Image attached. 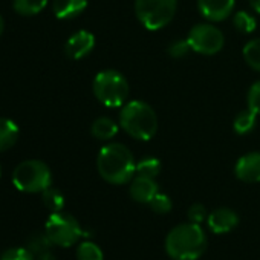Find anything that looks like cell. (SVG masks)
I'll return each instance as SVG.
<instances>
[{"instance_id":"6da1fadb","label":"cell","mask_w":260,"mask_h":260,"mask_svg":"<svg viewBox=\"0 0 260 260\" xmlns=\"http://www.w3.org/2000/svg\"><path fill=\"white\" fill-rule=\"evenodd\" d=\"M96 169L106 182L122 185L134 179V175L137 173V162L132 152L124 144L110 143L100 150Z\"/></svg>"},{"instance_id":"7a4b0ae2","label":"cell","mask_w":260,"mask_h":260,"mask_svg":"<svg viewBox=\"0 0 260 260\" xmlns=\"http://www.w3.org/2000/svg\"><path fill=\"white\" fill-rule=\"evenodd\" d=\"M207 249V236L199 223H181L166 237V251L173 260H198Z\"/></svg>"},{"instance_id":"3957f363","label":"cell","mask_w":260,"mask_h":260,"mask_svg":"<svg viewBox=\"0 0 260 260\" xmlns=\"http://www.w3.org/2000/svg\"><path fill=\"white\" fill-rule=\"evenodd\" d=\"M119 124L124 132L140 141H149L158 130V118L152 106L144 101L134 100L122 106Z\"/></svg>"},{"instance_id":"277c9868","label":"cell","mask_w":260,"mask_h":260,"mask_svg":"<svg viewBox=\"0 0 260 260\" xmlns=\"http://www.w3.org/2000/svg\"><path fill=\"white\" fill-rule=\"evenodd\" d=\"M13 184L23 193H42L52 184L51 169L39 159L20 162L13 172Z\"/></svg>"},{"instance_id":"5b68a950","label":"cell","mask_w":260,"mask_h":260,"mask_svg":"<svg viewBox=\"0 0 260 260\" xmlns=\"http://www.w3.org/2000/svg\"><path fill=\"white\" fill-rule=\"evenodd\" d=\"M93 93L106 107L124 106L128 95V83L118 71H101L93 78Z\"/></svg>"},{"instance_id":"8992f818","label":"cell","mask_w":260,"mask_h":260,"mask_svg":"<svg viewBox=\"0 0 260 260\" xmlns=\"http://www.w3.org/2000/svg\"><path fill=\"white\" fill-rule=\"evenodd\" d=\"M135 13L146 29L158 31L172 22L176 0H135Z\"/></svg>"},{"instance_id":"52a82bcc","label":"cell","mask_w":260,"mask_h":260,"mask_svg":"<svg viewBox=\"0 0 260 260\" xmlns=\"http://www.w3.org/2000/svg\"><path fill=\"white\" fill-rule=\"evenodd\" d=\"M45 233L55 246L61 248H69L75 245L80 237L84 236V231L80 226L78 220L63 211H55L48 217Z\"/></svg>"},{"instance_id":"ba28073f","label":"cell","mask_w":260,"mask_h":260,"mask_svg":"<svg viewBox=\"0 0 260 260\" xmlns=\"http://www.w3.org/2000/svg\"><path fill=\"white\" fill-rule=\"evenodd\" d=\"M187 42L191 51L202 55H214L223 48V34L210 23H201L190 29Z\"/></svg>"},{"instance_id":"9c48e42d","label":"cell","mask_w":260,"mask_h":260,"mask_svg":"<svg viewBox=\"0 0 260 260\" xmlns=\"http://www.w3.org/2000/svg\"><path fill=\"white\" fill-rule=\"evenodd\" d=\"M239 223V216L234 210L220 207L213 210L207 217V225L214 234H225L234 230Z\"/></svg>"},{"instance_id":"30bf717a","label":"cell","mask_w":260,"mask_h":260,"mask_svg":"<svg viewBox=\"0 0 260 260\" xmlns=\"http://www.w3.org/2000/svg\"><path fill=\"white\" fill-rule=\"evenodd\" d=\"M95 46V37L89 31H77L64 45V54L72 60L84 58Z\"/></svg>"},{"instance_id":"8fae6325","label":"cell","mask_w":260,"mask_h":260,"mask_svg":"<svg viewBox=\"0 0 260 260\" xmlns=\"http://www.w3.org/2000/svg\"><path fill=\"white\" fill-rule=\"evenodd\" d=\"M234 173L242 182H260V152H251L240 156L236 162Z\"/></svg>"},{"instance_id":"7c38bea8","label":"cell","mask_w":260,"mask_h":260,"mask_svg":"<svg viewBox=\"0 0 260 260\" xmlns=\"http://www.w3.org/2000/svg\"><path fill=\"white\" fill-rule=\"evenodd\" d=\"M236 5V0H198L201 14L210 22H220L226 19Z\"/></svg>"},{"instance_id":"4fadbf2b","label":"cell","mask_w":260,"mask_h":260,"mask_svg":"<svg viewBox=\"0 0 260 260\" xmlns=\"http://www.w3.org/2000/svg\"><path fill=\"white\" fill-rule=\"evenodd\" d=\"M130 196L134 201L141 202V204H149L153 196L159 191L158 184L153 178H146L137 175L132 182H130Z\"/></svg>"},{"instance_id":"5bb4252c","label":"cell","mask_w":260,"mask_h":260,"mask_svg":"<svg viewBox=\"0 0 260 260\" xmlns=\"http://www.w3.org/2000/svg\"><path fill=\"white\" fill-rule=\"evenodd\" d=\"M52 246L55 245L49 240L46 233H37L29 239L26 248L29 249L34 260H57V257L52 252Z\"/></svg>"},{"instance_id":"9a60e30c","label":"cell","mask_w":260,"mask_h":260,"mask_svg":"<svg viewBox=\"0 0 260 260\" xmlns=\"http://www.w3.org/2000/svg\"><path fill=\"white\" fill-rule=\"evenodd\" d=\"M87 8V0H54L52 11L57 19L68 20L80 16Z\"/></svg>"},{"instance_id":"2e32d148","label":"cell","mask_w":260,"mask_h":260,"mask_svg":"<svg viewBox=\"0 0 260 260\" xmlns=\"http://www.w3.org/2000/svg\"><path fill=\"white\" fill-rule=\"evenodd\" d=\"M20 130L13 119L0 118V152L10 150L19 140Z\"/></svg>"},{"instance_id":"e0dca14e","label":"cell","mask_w":260,"mask_h":260,"mask_svg":"<svg viewBox=\"0 0 260 260\" xmlns=\"http://www.w3.org/2000/svg\"><path fill=\"white\" fill-rule=\"evenodd\" d=\"M90 134L93 138L101 140V141H109L112 140L116 134H118V124L107 118V116H101L96 118L90 127Z\"/></svg>"},{"instance_id":"ac0fdd59","label":"cell","mask_w":260,"mask_h":260,"mask_svg":"<svg viewBox=\"0 0 260 260\" xmlns=\"http://www.w3.org/2000/svg\"><path fill=\"white\" fill-rule=\"evenodd\" d=\"M49 0H14L13 7L17 14L22 16H36L45 10Z\"/></svg>"},{"instance_id":"d6986e66","label":"cell","mask_w":260,"mask_h":260,"mask_svg":"<svg viewBox=\"0 0 260 260\" xmlns=\"http://www.w3.org/2000/svg\"><path fill=\"white\" fill-rule=\"evenodd\" d=\"M255 113L251 110V109H246V110H242L236 115L234 118V130L236 134L239 135H245L248 132L254 128V124H255Z\"/></svg>"},{"instance_id":"ffe728a7","label":"cell","mask_w":260,"mask_h":260,"mask_svg":"<svg viewBox=\"0 0 260 260\" xmlns=\"http://www.w3.org/2000/svg\"><path fill=\"white\" fill-rule=\"evenodd\" d=\"M42 199H43V204L48 210H51L52 213L55 211H61L63 207H64V196L60 190L57 188H52V187H48L45 191H42Z\"/></svg>"},{"instance_id":"44dd1931","label":"cell","mask_w":260,"mask_h":260,"mask_svg":"<svg viewBox=\"0 0 260 260\" xmlns=\"http://www.w3.org/2000/svg\"><path fill=\"white\" fill-rule=\"evenodd\" d=\"M77 260H104V254L96 243L84 240L77 248Z\"/></svg>"},{"instance_id":"7402d4cb","label":"cell","mask_w":260,"mask_h":260,"mask_svg":"<svg viewBox=\"0 0 260 260\" xmlns=\"http://www.w3.org/2000/svg\"><path fill=\"white\" fill-rule=\"evenodd\" d=\"M243 58L248 66L260 72V39H254L243 46Z\"/></svg>"},{"instance_id":"603a6c76","label":"cell","mask_w":260,"mask_h":260,"mask_svg":"<svg viewBox=\"0 0 260 260\" xmlns=\"http://www.w3.org/2000/svg\"><path fill=\"white\" fill-rule=\"evenodd\" d=\"M161 172V161L158 158H143L137 164V175L146 176V178H156Z\"/></svg>"},{"instance_id":"cb8c5ba5","label":"cell","mask_w":260,"mask_h":260,"mask_svg":"<svg viewBox=\"0 0 260 260\" xmlns=\"http://www.w3.org/2000/svg\"><path fill=\"white\" fill-rule=\"evenodd\" d=\"M233 25L239 32L251 34L255 29V19L245 11H239V13H236L234 19H233Z\"/></svg>"},{"instance_id":"d4e9b609","label":"cell","mask_w":260,"mask_h":260,"mask_svg":"<svg viewBox=\"0 0 260 260\" xmlns=\"http://www.w3.org/2000/svg\"><path fill=\"white\" fill-rule=\"evenodd\" d=\"M149 205H150V208H152L155 213H158V214H166V213H169V211L172 210V199H170L167 194L158 191V193L153 196V199L149 202Z\"/></svg>"},{"instance_id":"484cf974","label":"cell","mask_w":260,"mask_h":260,"mask_svg":"<svg viewBox=\"0 0 260 260\" xmlns=\"http://www.w3.org/2000/svg\"><path fill=\"white\" fill-rule=\"evenodd\" d=\"M0 260H34L28 248H10L2 252Z\"/></svg>"},{"instance_id":"4316f807","label":"cell","mask_w":260,"mask_h":260,"mask_svg":"<svg viewBox=\"0 0 260 260\" xmlns=\"http://www.w3.org/2000/svg\"><path fill=\"white\" fill-rule=\"evenodd\" d=\"M248 109L260 115V80L255 81L248 90Z\"/></svg>"},{"instance_id":"83f0119b","label":"cell","mask_w":260,"mask_h":260,"mask_svg":"<svg viewBox=\"0 0 260 260\" xmlns=\"http://www.w3.org/2000/svg\"><path fill=\"white\" fill-rule=\"evenodd\" d=\"M167 51H169V55L170 57H173V58H182V57H185L191 51V48H190V45H188L187 40H176V42H173L169 46Z\"/></svg>"},{"instance_id":"f1b7e54d","label":"cell","mask_w":260,"mask_h":260,"mask_svg":"<svg viewBox=\"0 0 260 260\" xmlns=\"http://www.w3.org/2000/svg\"><path fill=\"white\" fill-rule=\"evenodd\" d=\"M208 214H207V208L202 204H193L188 208V220L193 223H202L204 220H207Z\"/></svg>"},{"instance_id":"f546056e","label":"cell","mask_w":260,"mask_h":260,"mask_svg":"<svg viewBox=\"0 0 260 260\" xmlns=\"http://www.w3.org/2000/svg\"><path fill=\"white\" fill-rule=\"evenodd\" d=\"M249 5L257 14H260V0H249Z\"/></svg>"},{"instance_id":"4dcf8cb0","label":"cell","mask_w":260,"mask_h":260,"mask_svg":"<svg viewBox=\"0 0 260 260\" xmlns=\"http://www.w3.org/2000/svg\"><path fill=\"white\" fill-rule=\"evenodd\" d=\"M4 29H5V22H4L2 16H0V36L4 34Z\"/></svg>"},{"instance_id":"1f68e13d","label":"cell","mask_w":260,"mask_h":260,"mask_svg":"<svg viewBox=\"0 0 260 260\" xmlns=\"http://www.w3.org/2000/svg\"><path fill=\"white\" fill-rule=\"evenodd\" d=\"M0 176H2V167H0Z\"/></svg>"}]
</instances>
